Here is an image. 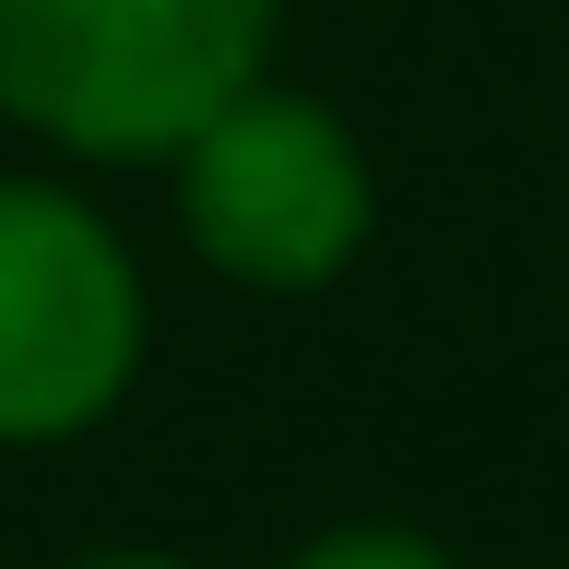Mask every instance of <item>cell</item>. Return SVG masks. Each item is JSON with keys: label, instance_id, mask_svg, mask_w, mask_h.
Listing matches in <instances>:
<instances>
[{"label": "cell", "instance_id": "cell-1", "mask_svg": "<svg viewBox=\"0 0 569 569\" xmlns=\"http://www.w3.org/2000/svg\"><path fill=\"white\" fill-rule=\"evenodd\" d=\"M273 0H0V107L83 154L202 142L261 96Z\"/></svg>", "mask_w": 569, "mask_h": 569}, {"label": "cell", "instance_id": "cell-2", "mask_svg": "<svg viewBox=\"0 0 569 569\" xmlns=\"http://www.w3.org/2000/svg\"><path fill=\"white\" fill-rule=\"evenodd\" d=\"M131 261L83 202L0 190V439H60L131 380Z\"/></svg>", "mask_w": 569, "mask_h": 569}, {"label": "cell", "instance_id": "cell-3", "mask_svg": "<svg viewBox=\"0 0 569 569\" xmlns=\"http://www.w3.org/2000/svg\"><path fill=\"white\" fill-rule=\"evenodd\" d=\"M368 226L356 142L297 96H238L190 142V238L249 284H320Z\"/></svg>", "mask_w": 569, "mask_h": 569}, {"label": "cell", "instance_id": "cell-4", "mask_svg": "<svg viewBox=\"0 0 569 569\" xmlns=\"http://www.w3.org/2000/svg\"><path fill=\"white\" fill-rule=\"evenodd\" d=\"M297 569H451V558L416 546V533H332V546H309Z\"/></svg>", "mask_w": 569, "mask_h": 569}, {"label": "cell", "instance_id": "cell-5", "mask_svg": "<svg viewBox=\"0 0 569 569\" xmlns=\"http://www.w3.org/2000/svg\"><path fill=\"white\" fill-rule=\"evenodd\" d=\"M119 569H154V558H119Z\"/></svg>", "mask_w": 569, "mask_h": 569}]
</instances>
